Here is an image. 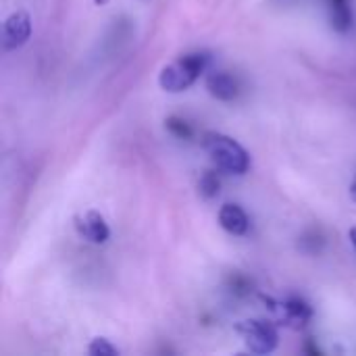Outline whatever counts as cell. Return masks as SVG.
Instances as JSON below:
<instances>
[{
    "instance_id": "obj_1",
    "label": "cell",
    "mask_w": 356,
    "mask_h": 356,
    "mask_svg": "<svg viewBox=\"0 0 356 356\" xmlns=\"http://www.w3.org/2000/svg\"><path fill=\"white\" fill-rule=\"evenodd\" d=\"M209 63H211V56L207 52L184 54L177 60H173V63H169L167 67L161 69L159 86L165 92H171V94L184 92V90L192 88L200 79V75L209 69Z\"/></svg>"
},
{
    "instance_id": "obj_2",
    "label": "cell",
    "mask_w": 356,
    "mask_h": 356,
    "mask_svg": "<svg viewBox=\"0 0 356 356\" xmlns=\"http://www.w3.org/2000/svg\"><path fill=\"white\" fill-rule=\"evenodd\" d=\"M202 146L209 152V156L213 159V163L225 173L244 175L250 167V156L244 150V146L225 134L207 131L202 136Z\"/></svg>"
},
{
    "instance_id": "obj_3",
    "label": "cell",
    "mask_w": 356,
    "mask_h": 356,
    "mask_svg": "<svg viewBox=\"0 0 356 356\" xmlns=\"http://www.w3.org/2000/svg\"><path fill=\"white\" fill-rule=\"evenodd\" d=\"M236 334L242 338L246 348L254 355H271L277 348V330L263 319H244L234 325Z\"/></svg>"
},
{
    "instance_id": "obj_4",
    "label": "cell",
    "mask_w": 356,
    "mask_h": 356,
    "mask_svg": "<svg viewBox=\"0 0 356 356\" xmlns=\"http://www.w3.org/2000/svg\"><path fill=\"white\" fill-rule=\"evenodd\" d=\"M267 309L275 315V319L290 330H305L313 319V307L300 296H288L284 300H273L269 296H261Z\"/></svg>"
},
{
    "instance_id": "obj_5",
    "label": "cell",
    "mask_w": 356,
    "mask_h": 356,
    "mask_svg": "<svg viewBox=\"0 0 356 356\" xmlns=\"http://www.w3.org/2000/svg\"><path fill=\"white\" fill-rule=\"evenodd\" d=\"M31 35V17L27 10H15L4 19L2 25V48L17 50L21 48Z\"/></svg>"
},
{
    "instance_id": "obj_6",
    "label": "cell",
    "mask_w": 356,
    "mask_h": 356,
    "mask_svg": "<svg viewBox=\"0 0 356 356\" xmlns=\"http://www.w3.org/2000/svg\"><path fill=\"white\" fill-rule=\"evenodd\" d=\"M73 225H75V232L90 244H104L111 238V229L98 211H86V213L75 215Z\"/></svg>"
},
{
    "instance_id": "obj_7",
    "label": "cell",
    "mask_w": 356,
    "mask_h": 356,
    "mask_svg": "<svg viewBox=\"0 0 356 356\" xmlns=\"http://www.w3.org/2000/svg\"><path fill=\"white\" fill-rule=\"evenodd\" d=\"M207 90L213 98L221 102H232L240 92V83L227 71H211L207 75Z\"/></svg>"
},
{
    "instance_id": "obj_8",
    "label": "cell",
    "mask_w": 356,
    "mask_h": 356,
    "mask_svg": "<svg viewBox=\"0 0 356 356\" xmlns=\"http://www.w3.org/2000/svg\"><path fill=\"white\" fill-rule=\"evenodd\" d=\"M219 225L232 236H246L250 229V219L240 204H223L219 209Z\"/></svg>"
},
{
    "instance_id": "obj_9",
    "label": "cell",
    "mask_w": 356,
    "mask_h": 356,
    "mask_svg": "<svg viewBox=\"0 0 356 356\" xmlns=\"http://www.w3.org/2000/svg\"><path fill=\"white\" fill-rule=\"evenodd\" d=\"M198 190L204 198H215L221 190V179L217 175V171H204L198 179Z\"/></svg>"
},
{
    "instance_id": "obj_10",
    "label": "cell",
    "mask_w": 356,
    "mask_h": 356,
    "mask_svg": "<svg viewBox=\"0 0 356 356\" xmlns=\"http://www.w3.org/2000/svg\"><path fill=\"white\" fill-rule=\"evenodd\" d=\"M165 127L169 129L171 136H175L179 140H190L194 136V129L190 127V123L186 119H181V117H175V115L165 121Z\"/></svg>"
},
{
    "instance_id": "obj_11",
    "label": "cell",
    "mask_w": 356,
    "mask_h": 356,
    "mask_svg": "<svg viewBox=\"0 0 356 356\" xmlns=\"http://www.w3.org/2000/svg\"><path fill=\"white\" fill-rule=\"evenodd\" d=\"M88 353L92 356H115L119 355V348L113 346L106 338H94L88 346Z\"/></svg>"
},
{
    "instance_id": "obj_12",
    "label": "cell",
    "mask_w": 356,
    "mask_h": 356,
    "mask_svg": "<svg viewBox=\"0 0 356 356\" xmlns=\"http://www.w3.org/2000/svg\"><path fill=\"white\" fill-rule=\"evenodd\" d=\"M300 248H302L305 252H309V254H315V252H319V250L323 248V238H321L317 232H311V234H307V236L300 240Z\"/></svg>"
},
{
    "instance_id": "obj_13",
    "label": "cell",
    "mask_w": 356,
    "mask_h": 356,
    "mask_svg": "<svg viewBox=\"0 0 356 356\" xmlns=\"http://www.w3.org/2000/svg\"><path fill=\"white\" fill-rule=\"evenodd\" d=\"M229 288H232V292H234V294H238V296H246V294L250 292L252 284H250V280H248V277H244V275H240V273H234V275L229 277Z\"/></svg>"
},
{
    "instance_id": "obj_14",
    "label": "cell",
    "mask_w": 356,
    "mask_h": 356,
    "mask_svg": "<svg viewBox=\"0 0 356 356\" xmlns=\"http://www.w3.org/2000/svg\"><path fill=\"white\" fill-rule=\"evenodd\" d=\"M348 238H350V244L355 246V250H356V227H353V229L348 232Z\"/></svg>"
},
{
    "instance_id": "obj_15",
    "label": "cell",
    "mask_w": 356,
    "mask_h": 356,
    "mask_svg": "<svg viewBox=\"0 0 356 356\" xmlns=\"http://www.w3.org/2000/svg\"><path fill=\"white\" fill-rule=\"evenodd\" d=\"M350 196H353V200L356 202V175L355 179H353V184H350Z\"/></svg>"
},
{
    "instance_id": "obj_16",
    "label": "cell",
    "mask_w": 356,
    "mask_h": 356,
    "mask_svg": "<svg viewBox=\"0 0 356 356\" xmlns=\"http://www.w3.org/2000/svg\"><path fill=\"white\" fill-rule=\"evenodd\" d=\"M94 2H96L98 6H104V4H108V0H94Z\"/></svg>"
}]
</instances>
